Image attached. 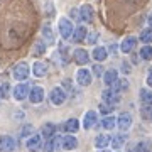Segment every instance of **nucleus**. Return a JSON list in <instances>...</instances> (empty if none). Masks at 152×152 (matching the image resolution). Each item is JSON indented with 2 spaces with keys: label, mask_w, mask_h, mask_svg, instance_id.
Masks as SVG:
<instances>
[{
  "label": "nucleus",
  "mask_w": 152,
  "mask_h": 152,
  "mask_svg": "<svg viewBox=\"0 0 152 152\" xmlns=\"http://www.w3.org/2000/svg\"><path fill=\"white\" fill-rule=\"evenodd\" d=\"M61 142H63V139L58 135H54L53 139H49L48 142H46V145H44V152H54L58 147H61Z\"/></svg>",
  "instance_id": "obj_22"
},
{
  "label": "nucleus",
  "mask_w": 152,
  "mask_h": 152,
  "mask_svg": "<svg viewBox=\"0 0 152 152\" xmlns=\"http://www.w3.org/2000/svg\"><path fill=\"white\" fill-rule=\"evenodd\" d=\"M117 127H118V130L127 132L132 127V115L129 113V112L120 113L118 117H117Z\"/></svg>",
  "instance_id": "obj_14"
},
{
  "label": "nucleus",
  "mask_w": 152,
  "mask_h": 152,
  "mask_svg": "<svg viewBox=\"0 0 152 152\" xmlns=\"http://www.w3.org/2000/svg\"><path fill=\"white\" fill-rule=\"evenodd\" d=\"M98 39H100V34H98V31H93V32H88L86 42H88V44H91V46H95V44L98 42Z\"/></svg>",
  "instance_id": "obj_37"
},
{
  "label": "nucleus",
  "mask_w": 152,
  "mask_h": 152,
  "mask_svg": "<svg viewBox=\"0 0 152 152\" xmlns=\"http://www.w3.org/2000/svg\"><path fill=\"white\" fill-rule=\"evenodd\" d=\"M93 81V73L88 68H80L76 71V83L80 86H90Z\"/></svg>",
  "instance_id": "obj_4"
},
{
  "label": "nucleus",
  "mask_w": 152,
  "mask_h": 152,
  "mask_svg": "<svg viewBox=\"0 0 152 152\" xmlns=\"http://www.w3.org/2000/svg\"><path fill=\"white\" fill-rule=\"evenodd\" d=\"M135 46H137V37L135 36H127V37H124L122 41H120L118 49H120V53H124V54H130L132 51L135 49Z\"/></svg>",
  "instance_id": "obj_6"
},
{
  "label": "nucleus",
  "mask_w": 152,
  "mask_h": 152,
  "mask_svg": "<svg viewBox=\"0 0 152 152\" xmlns=\"http://www.w3.org/2000/svg\"><path fill=\"white\" fill-rule=\"evenodd\" d=\"M32 134H34V127H32L31 124H26V125L20 129V137H27V139H29Z\"/></svg>",
  "instance_id": "obj_36"
},
{
  "label": "nucleus",
  "mask_w": 152,
  "mask_h": 152,
  "mask_svg": "<svg viewBox=\"0 0 152 152\" xmlns=\"http://www.w3.org/2000/svg\"><path fill=\"white\" fill-rule=\"evenodd\" d=\"M139 58L142 61H152V46L144 44L140 48V51H139Z\"/></svg>",
  "instance_id": "obj_29"
},
{
  "label": "nucleus",
  "mask_w": 152,
  "mask_h": 152,
  "mask_svg": "<svg viewBox=\"0 0 152 152\" xmlns=\"http://www.w3.org/2000/svg\"><path fill=\"white\" fill-rule=\"evenodd\" d=\"M98 110H100V113H103L105 117L107 115H112V112H113V105H108V103H100V107H98Z\"/></svg>",
  "instance_id": "obj_35"
},
{
  "label": "nucleus",
  "mask_w": 152,
  "mask_h": 152,
  "mask_svg": "<svg viewBox=\"0 0 152 152\" xmlns=\"http://www.w3.org/2000/svg\"><path fill=\"white\" fill-rule=\"evenodd\" d=\"M105 68L102 66V63H95V64L91 66V73H93V76H98V78H103V75H105Z\"/></svg>",
  "instance_id": "obj_34"
},
{
  "label": "nucleus",
  "mask_w": 152,
  "mask_h": 152,
  "mask_svg": "<svg viewBox=\"0 0 152 152\" xmlns=\"http://www.w3.org/2000/svg\"><path fill=\"white\" fill-rule=\"evenodd\" d=\"M26 147H27V151H31V152L41 151V147H42V135H41V134H32V135L26 140Z\"/></svg>",
  "instance_id": "obj_11"
},
{
  "label": "nucleus",
  "mask_w": 152,
  "mask_h": 152,
  "mask_svg": "<svg viewBox=\"0 0 152 152\" xmlns=\"http://www.w3.org/2000/svg\"><path fill=\"white\" fill-rule=\"evenodd\" d=\"M44 96H46V91L42 86H32L29 93V102L32 105H39L44 102Z\"/></svg>",
  "instance_id": "obj_10"
},
{
  "label": "nucleus",
  "mask_w": 152,
  "mask_h": 152,
  "mask_svg": "<svg viewBox=\"0 0 152 152\" xmlns=\"http://www.w3.org/2000/svg\"><path fill=\"white\" fill-rule=\"evenodd\" d=\"M147 24H149V27H152V12L147 15Z\"/></svg>",
  "instance_id": "obj_42"
},
{
  "label": "nucleus",
  "mask_w": 152,
  "mask_h": 152,
  "mask_svg": "<svg viewBox=\"0 0 152 152\" xmlns=\"http://www.w3.org/2000/svg\"><path fill=\"white\" fill-rule=\"evenodd\" d=\"M29 75H31V66L26 61H20V63L14 64V68H12V76H14L15 81H26Z\"/></svg>",
  "instance_id": "obj_2"
},
{
  "label": "nucleus",
  "mask_w": 152,
  "mask_h": 152,
  "mask_svg": "<svg viewBox=\"0 0 152 152\" xmlns=\"http://www.w3.org/2000/svg\"><path fill=\"white\" fill-rule=\"evenodd\" d=\"M102 98H103V102L105 103H108V105H117L120 102V95L117 90H113V88H105L103 91H102Z\"/></svg>",
  "instance_id": "obj_8"
},
{
  "label": "nucleus",
  "mask_w": 152,
  "mask_h": 152,
  "mask_svg": "<svg viewBox=\"0 0 152 152\" xmlns=\"http://www.w3.org/2000/svg\"><path fill=\"white\" fill-rule=\"evenodd\" d=\"M86 36H88V29L85 26H76L71 39H73V42H83V41H86Z\"/></svg>",
  "instance_id": "obj_19"
},
{
  "label": "nucleus",
  "mask_w": 152,
  "mask_h": 152,
  "mask_svg": "<svg viewBox=\"0 0 152 152\" xmlns=\"http://www.w3.org/2000/svg\"><path fill=\"white\" fill-rule=\"evenodd\" d=\"M90 59H91V54H90L85 48H76L75 51H73V61H75L78 66L88 64Z\"/></svg>",
  "instance_id": "obj_5"
},
{
  "label": "nucleus",
  "mask_w": 152,
  "mask_h": 152,
  "mask_svg": "<svg viewBox=\"0 0 152 152\" xmlns=\"http://www.w3.org/2000/svg\"><path fill=\"white\" fill-rule=\"evenodd\" d=\"M29 93H31V88L26 85V83H19L15 85V88L12 90V96L15 102H24L26 98H29Z\"/></svg>",
  "instance_id": "obj_7"
},
{
  "label": "nucleus",
  "mask_w": 152,
  "mask_h": 152,
  "mask_svg": "<svg viewBox=\"0 0 152 152\" xmlns=\"http://www.w3.org/2000/svg\"><path fill=\"white\" fill-rule=\"evenodd\" d=\"M61 147L64 151H75V149H78V139L75 135H64L63 142H61Z\"/></svg>",
  "instance_id": "obj_20"
},
{
  "label": "nucleus",
  "mask_w": 152,
  "mask_h": 152,
  "mask_svg": "<svg viewBox=\"0 0 152 152\" xmlns=\"http://www.w3.org/2000/svg\"><path fill=\"white\" fill-rule=\"evenodd\" d=\"M41 135L44 137V139H53V137L56 135V125L54 124H51V122H49V124H44L42 125V129H41Z\"/></svg>",
  "instance_id": "obj_24"
},
{
  "label": "nucleus",
  "mask_w": 152,
  "mask_h": 152,
  "mask_svg": "<svg viewBox=\"0 0 152 152\" xmlns=\"http://www.w3.org/2000/svg\"><path fill=\"white\" fill-rule=\"evenodd\" d=\"M102 127H103L105 130H113L115 127H117V117L115 115H107V117H103Z\"/></svg>",
  "instance_id": "obj_27"
},
{
  "label": "nucleus",
  "mask_w": 152,
  "mask_h": 152,
  "mask_svg": "<svg viewBox=\"0 0 152 152\" xmlns=\"http://www.w3.org/2000/svg\"><path fill=\"white\" fill-rule=\"evenodd\" d=\"M139 98H140V102L144 105H151L152 107V88H140V91H139Z\"/></svg>",
  "instance_id": "obj_23"
},
{
  "label": "nucleus",
  "mask_w": 152,
  "mask_h": 152,
  "mask_svg": "<svg viewBox=\"0 0 152 152\" xmlns=\"http://www.w3.org/2000/svg\"><path fill=\"white\" fill-rule=\"evenodd\" d=\"M66 91L63 86H54L51 91H49V102L53 105H56V107H59V105H63L66 102Z\"/></svg>",
  "instance_id": "obj_3"
},
{
  "label": "nucleus",
  "mask_w": 152,
  "mask_h": 152,
  "mask_svg": "<svg viewBox=\"0 0 152 152\" xmlns=\"http://www.w3.org/2000/svg\"><path fill=\"white\" fill-rule=\"evenodd\" d=\"M139 41L144 44H151L152 42V27H147L144 29L140 34H139Z\"/></svg>",
  "instance_id": "obj_30"
},
{
  "label": "nucleus",
  "mask_w": 152,
  "mask_h": 152,
  "mask_svg": "<svg viewBox=\"0 0 152 152\" xmlns=\"http://www.w3.org/2000/svg\"><path fill=\"white\" fill-rule=\"evenodd\" d=\"M125 140H127V135H125L124 132H122V134H117V135L112 137V140H110V145H112V149L118 151V149H122V147L125 145Z\"/></svg>",
  "instance_id": "obj_21"
},
{
  "label": "nucleus",
  "mask_w": 152,
  "mask_h": 152,
  "mask_svg": "<svg viewBox=\"0 0 152 152\" xmlns=\"http://www.w3.org/2000/svg\"><path fill=\"white\" fill-rule=\"evenodd\" d=\"M41 32H42V37H44V41L46 42H49V44H53L54 42V32H53V27H51V24H44L42 26V29H41Z\"/></svg>",
  "instance_id": "obj_26"
},
{
  "label": "nucleus",
  "mask_w": 152,
  "mask_h": 152,
  "mask_svg": "<svg viewBox=\"0 0 152 152\" xmlns=\"http://www.w3.org/2000/svg\"><path fill=\"white\" fill-rule=\"evenodd\" d=\"M68 134H76L80 130V120L78 118H69L64 122V127H63Z\"/></svg>",
  "instance_id": "obj_25"
},
{
  "label": "nucleus",
  "mask_w": 152,
  "mask_h": 152,
  "mask_svg": "<svg viewBox=\"0 0 152 152\" xmlns=\"http://www.w3.org/2000/svg\"><path fill=\"white\" fill-rule=\"evenodd\" d=\"M17 142L12 135H0V152H14Z\"/></svg>",
  "instance_id": "obj_9"
},
{
  "label": "nucleus",
  "mask_w": 152,
  "mask_h": 152,
  "mask_svg": "<svg viewBox=\"0 0 152 152\" xmlns=\"http://www.w3.org/2000/svg\"><path fill=\"white\" fill-rule=\"evenodd\" d=\"M9 95H10V85L2 83L0 85V98H9Z\"/></svg>",
  "instance_id": "obj_38"
},
{
  "label": "nucleus",
  "mask_w": 152,
  "mask_h": 152,
  "mask_svg": "<svg viewBox=\"0 0 152 152\" xmlns=\"http://www.w3.org/2000/svg\"><path fill=\"white\" fill-rule=\"evenodd\" d=\"M83 129L85 130H90V129H93L95 125L98 124V113L95 112V110H88L86 113L83 115Z\"/></svg>",
  "instance_id": "obj_12"
},
{
  "label": "nucleus",
  "mask_w": 152,
  "mask_h": 152,
  "mask_svg": "<svg viewBox=\"0 0 152 152\" xmlns=\"http://www.w3.org/2000/svg\"><path fill=\"white\" fill-rule=\"evenodd\" d=\"M46 49H48V46H46V42L44 41H36L32 46V56H36V58H39V56L46 54Z\"/></svg>",
  "instance_id": "obj_28"
},
{
  "label": "nucleus",
  "mask_w": 152,
  "mask_h": 152,
  "mask_svg": "<svg viewBox=\"0 0 152 152\" xmlns=\"http://www.w3.org/2000/svg\"><path fill=\"white\" fill-rule=\"evenodd\" d=\"M140 117L145 122H152V107L151 105H144L140 108Z\"/></svg>",
  "instance_id": "obj_33"
},
{
  "label": "nucleus",
  "mask_w": 152,
  "mask_h": 152,
  "mask_svg": "<svg viewBox=\"0 0 152 152\" xmlns=\"http://www.w3.org/2000/svg\"><path fill=\"white\" fill-rule=\"evenodd\" d=\"M117 80H118V71L115 69V68H110V69L105 71L103 75V83L107 85V88H112L117 83Z\"/></svg>",
  "instance_id": "obj_17"
},
{
  "label": "nucleus",
  "mask_w": 152,
  "mask_h": 152,
  "mask_svg": "<svg viewBox=\"0 0 152 152\" xmlns=\"http://www.w3.org/2000/svg\"><path fill=\"white\" fill-rule=\"evenodd\" d=\"M107 49H108L110 53H112V54H113L115 51H117V44H110V46H108V48H107Z\"/></svg>",
  "instance_id": "obj_41"
},
{
  "label": "nucleus",
  "mask_w": 152,
  "mask_h": 152,
  "mask_svg": "<svg viewBox=\"0 0 152 152\" xmlns=\"http://www.w3.org/2000/svg\"><path fill=\"white\" fill-rule=\"evenodd\" d=\"M31 71H32V75L36 78H44V76L48 75V64L41 59H36L31 66Z\"/></svg>",
  "instance_id": "obj_15"
},
{
  "label": "nucleus",
  "mask_w": 152,
  "mask_h": 152,
  "mask_svg": "<svg viewBox=\"0 0 152 152\" xmlns=\"http://www.w3.org/2000/svg\"><path fill=\"white\" fill-rule=\"evenodd\" d=\"M122 71H124V73H127V75H129V73H130V71H132L130 64H129V63H122Z\"/></svg>",
  "instance_id": "obj_39"
},
{
  "label": "nucleus",
  "mask_w": 152,
  "mask_h": 152,
  "mask_svg": "<svg viewBox=\"0 0 152 152\" xmlns=\"http://www.w3.org/2000/svg\"><path fill=\"white\" fill-rule=\"evenodd\" d=\"M129 85H130V83H129V80H127V78H118V80H117V83H115L113 86V90H117V91H124V90H129Z\"/></svg>",
  "instance_id": "obj_32"
},
{
  "label": "nucleus",
  "mask_w": 152,
  "mask_h": 152,
  "mask_svg": "<svg viewBox=\"0 0 152 152\" xmlns=\"http://www.w3.org/2000/svg\"><path fill=\"white\" fill-rule=\"evenodd\" d=\"M93 19H95V10H93V7L90 5V4H83V5L80 7V20L85 22V24H90V22H93Z\"/></svg>",
  "instance_id": "obj_13"
},
{
  "label": "nucleus",
  "mask_w": 152,
  "mask_h": 152,
  "mask_svg": "<svg viewBox=\"0 0 152 152\" xmlns=\"http://www.w3.org/2000/svg\"><path fill=\"white\" fill-rule=\"evenodd\" d=\"M58 31H59V36L64 39V41L73 37L75 26H73L71 19H68V17H59V19H58Z\"/></svg>",
  "instance_id": "obj_1"
},
{
  "label": "nucleus",
  "mask_w": 152,
  "mask_h": 152,
  "mask_svg": "<svg viewBox=\"0 0 152 152\" xmlns=\"http://www.w3.org/2000/svg\"><path fill=\"white\" fill-rule=\"evenodd\" d=\"M145 83H147V86L149 88H152V71L147 75V78H145Z\"/></svg>",
  "instance_id": "obj_40"
},
{
  "label": "nucleus",
  "mask_w": 152,
  "mask_h": 152,
  "mask_svg": "<svg viewBox=\"0 0 152 152\" xmlns=\"http://www.w3.org/2000/svg\"><path fill=\"white\" fill-rule=\"evenodd\" d=\"M115 152H120V151H115Z\"/></svg>",
  "instance_id": "obj_44"
},
{
  "label": "nucleus",
  "mask_w": 152,
  "mask_h": 152,
  "mask_svg": "<svg viewBox=\"0 0 152 152\" xmlns=\"http://www.w3.org/2000/svg\"><path fill=\"white\" fill-rule=\"evenodd\" d=\"M152 151V142L151 140H140L137 142L135 152H151Z\"/></svg>",
  "instance_id": "obj_31"
},
{
  "label": "nucleus",
  "mask_w": 152,
  "mask_h": 152,
  "mask_svg": "<svg viewBox=\"0 0 152 152\" xmlns=\"http://www.w3.org/2000/svg\"><path fill=\"white\" fill-rule=\"evenodd\" d=\"M110 140H112L110 135H107V134H98L95 137V147H96L98 151H103V149H107L110 145Z\"/></svg>",
  "instance_id": "obj_18"
},
{
  "label": "nucleus",
  "mask_w": 152,
  "mask_h": 152,
  "mask_svg": "<svg viewBox=\"0 0 152 152\" xmlns=\"http://www.w3.org/2000/svg\"><path fill=\"white\" fill-rule=\"evenodd\" d=\"M98 152H107V151H105V149H103V151H98Z\"/></svg>",
  "instance_id": "obj_43"
},
{
  "label": "nucleus",
  "mask_w": 152,
  "mask_h": 152,
  "mask_svg": "<svg viewBox=\"0 0 152 152\" xmlns=\"http://www.w3.org/2000/svg\"><path fill=\"white\" fill-rule=\"evenodd\" d=\"M91 58L96 63H103V61L108 59V49L105 48V46H95L91 51Z\"/></svg>",
  "instance_id": "obj_16"
}]
</instances>
